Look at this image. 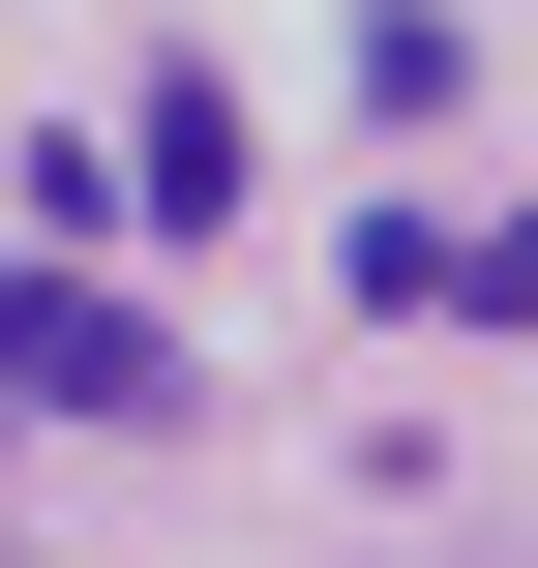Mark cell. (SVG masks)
<instances>
[{
    "mask_svg": "<svg viewBox=\"0 0 538 568\" xmlns=\"http://www.w3.org/2000/svg\"><path fill=\"white\" fill-rule=\"evenodd\" d=\"M120 210H150V240H240V90H150V120H120Z\"/></svg>",
    "mask_w": 538,
    "mask_h": 568,
    "instance_id": "3957f363",
    "label": "cell"
},
{
    "mask_svg": "<svg viewBox=\"0 0 538 568\" xmlns=\"http://www.w3.org/2000/svg\"><path fill=\"white\" fill-rule=\"evenodd\" d=\"M359 300H419V329H538V210H509V240H479V210H389Z\"/></svg>",
    "mask_w": 538,
    "mask_h": 568,
    "instance_id": "7a4b0ae2",
    "label": "cell"
},
{
    "mask_svg": "<svg viewBox=\"0 0 538 568\" xmlns=\"http://www.w3.org/2000/svg\"><path fill=\"white\" fill-rule=\"evenodd\" d=\"M0 389H30V419H210V359H180L150 300H90V270H30V240H0Z\"/></svg>",
    "mask_w": 538,
    "mask_h": 568,
    "instance_id": "6da1fadb",
    "label": "cell"
}]
</instances>
